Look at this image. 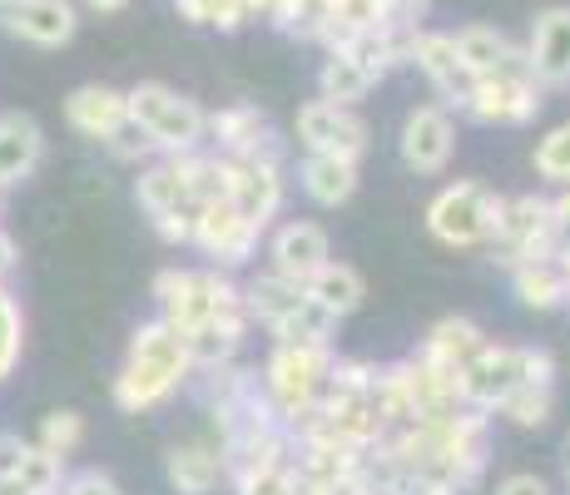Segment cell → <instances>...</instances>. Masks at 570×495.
I'll list each match as a JSON object with an SVG mask.
<instances>
[{"label": "cell", "instance_id": "6da1fadb", "mask_svg": "<svg viewBox=\"0 0 570 495\" xmlns=\"http://www.w3.org/2000/svg\"><path fill=\"white\" fill-rule=\"evenodd\" d=\"M189 382H194V362H189L184 337L174 333L164 317H149V323H139L135 337H129L109 396H115V406L125 416H145V412L169 406Z\"/></svg>", "mask_w": 570, "mask_h": 495}, {"label": "cell", "instance_id": "7a4b0ae2", "mask_svg": "<svg viewBox=\"0 0 570 495\" xmlns=\"http://www.w3.org/2000/svg\"><path fill=\"white\" fill-rule=\"evenodd\" d=\"M149 293L159 303V317L179 337H189L204 323H248L244 283H234L218 268H159Z\"/></svg>", "mask_w": 570, "mask_h": 495}, {"label": "cell", "instance_id": "3957f363", "mask_svg": "<svg viewBox=\"0 0 570 495\" xmlns=\"http://www.w3.org/2000/svg\"><path fill=\"white\" fill-rule=\"evenodd\" d=\"M521 382H556V357L546 347H521V343H481V352L456 372V392L471 412L497 416V406L507 402Z\"/></svg>", "mask_w": 570, "mask_h": 495}, {"label": "cell", "instance_id": "277c9868", "mask_svg": "<svg viewBox=\"0 0 570 495\" xmlns=\"http://www.w3.org/2000/svg\"><path fill=\"white\" fill-rule=\"evenodd\" d=\"M129 99V125L155 145L159 159H179L208 145V115L199 99L179 95L164 80H139L135 90H125Z\"/></svg>", "mask_w": 570, "mask_h": 495}, {"label": "cell", "instance_id": "5b68a950", "mask_svg": "<svg viewBox=\"0 0 570 495\" xmlns=\"http://www.w3.org/2000/svg\"><path fill=\"white\" fill-rule=\"evenodd\" d=\"M333 347H303V343H273L268 362H263L258 382L263 396L273 402L283 426H293L298 416H308L317 406V396L327 387V372H333Z\"/></svg>", "mask_w": 570, "mask_h": 495}, {"label": "cell", "instance_id": "8992f818", "mask_svg": "<svg viewBox=\"0 0 570 495\" xmlns=\"http://www.w3.org/2000/svg\"><path fill=\"white\" fill-rule=\"evenodd\" d=\"M541 109H546V90L535 85L531 65H525V50L517 46V55H511L497 75H481V80L471 85L466 105L456 109V115L471 119V125L521 129V125H531Z\"/></svg>", "mask_w": 570, "mask_h": 495}, {"label": "cell", "instance_id": "52a82bcc", "mask_svg": "<svg viewBox=\"0 0 570 495\" xmlns=\"http://www.w3.org/2000/svg\"><path fill=\"white\" fill-rule=\"evenodd\" d=\"M561 244V228H556L551 214V198L541 194H517V198H501V218L491 228V263L501 268H521V263H546Z\"/></svg>", "mask_w": 570, "mask_h": 495}, {"label": "cell", "instance_id": "ba28073f", "mask_svg": "<svg viewBox=\"0 0 570 495\" xmlns=\"http://www.w3.org/2000/svg\"><path fill=\"white\" fill-rule=\"evenodd\" d=\"M501 218V194L476 179H456L426 204V234L446 248H487Z\"/></svg>", "mask_w": 570, "mask_h": 495}, {"label": "cell", "instance_id": "9c48e42d", "mask_svg": "<svg viewBox=\"0 0 570 495\" xmlns=\"http://www.w3.org/2000/svg\"><path fill=\"white\" fill-rule=\"evenodd\" d=\"M135 198H139V208H145L149 228H155L164 244H169V248H189L199 204H194V194L184 189L179 169H174L169 159H155V164H145V169H139Z\"/></svg>", "mask_w": 570, "mask_h": 495}, {"label": "cell", "instance_id": "30bf717a", "mask_svg": "<svg viewBox=\"0 0 570 495\" xmlns=\"http://www.w3.org/2000/svg\"><path fill=\"white\" fill-rule=\"evenodd\" d=\"M208 145H214V154H224V159H234V164H258V159L283 164L278 129H273L268 115H263L258 105H248V99L208 115Z\"/></svg>", "mask_w": 570, "mask_h": 495}, {"label": "cell", "instance_id": "8fae6325", "mask_svg": "<svg viewBox=\"0 0 570 495\" xmlns=\"http://www.w3.org/2000/svg\"><path fill=\"white\" fill-rule=\"evenodd\" d=\"M258 244H263V234L234 204H204L199 218H194V234H189V248H199L208 258V268H218V273L244 268L258 253Z\"/></svg>", "mask_w": 570, "mask_h": 495}, {"label": "cell", "instance_id": "7c38bea8", "mask_svg": "<svg viewBox=\"0 0 570 495\" xmlns=\"http://www.w3.org/2000/svg\"><path fill=\"white\" fill-rule=\"evenodd\" d=\"M298 145L308 154H337V159H357L372 145V129L357 109L333 105V99H308L298 109Z\"/></svg>", "mask_w": 570, "mask_h": 495}, {"label": "cell", "instance_id": "4fadbf2b", "mask_svg": "<svg viewBox=\"0 0 570 495\" xmlns=\"http://www.w3.org/2000/svg\"><path fill=\"white\" fill-rule=\"evenodd\" d=\"M397 154H402V164H407L412 174H422V179L442 174L446 164H452V154H456V119H452V109L416 105L412 115L402 119Z\"/></svg>", "mask_w": 570, "mask_h": 495}, {"label": "cell", "instance_id": "5bb4252c", "mask_svg": "<svg viewBox=\"0 0 570 495\" xmlns=\"http://www.w3.org/2000/svg\"><path fill=\"white\" fill-rule=\"evenodd\" d=\"M0 30L26 40V46L60 50L75 40L80 16H75L70 0H0Z\"/></svg>", "mask_w": 570, "mask_h": 495}, {"label": "cell", "instance_id": "9a60e30c", "mask_svg": "<svg viewBox=\"0 0 570 495\" xmlns=\"http://www.w3.org/2000/svg\"><path fill=\"white\" fill-rule=\"evenodd\" d=\"M323 263H333V238L313 218H288L268 234V268L288 283H308Z\"/></svg>", "mask_w": 570, "mask_h": 495}, {"label": "cell", "instance_id": "2e32d148", "mask_svg": "<svg viewBox=\"0 0 570 495\" xmlns=\"http://www.w3.org/2000/svg\"><path fill=\"white\" fill-rule=\"evenodd\" d=\"M412 65L426 75V85L436 90V105L442 109H462L466 95H471V70L462 65V55H456V40L446 36V30H416L412 40Z\"/></svg>", "mask_w": 570, "mask_h": 495}, {"label": "cell", "instance_id": "e0dca14e", "mask_svg": "<svg viewBox=\"0 0 570 495\" xmlns=\"http://www.w3.org/2000/svg\"><path fill=\"white\" fill-rule=\"evenodd\" d=\"M525 65L541 90H570V6H546L531 20Z\"/></svg>", "mask_w": 570, "mask_h": 495}, {"label": "cell", "instance_id": "ac0fdd59", "mask_svg": "<svg viewBox=\"0 0 570 495\" xmlns=\"http://www.w3.org/2000/svg\"><path fill=\"white\" fill-rule=\"evenodd\" d=\"M283 194H288V179H283V164H234L228 159V204L258 228L268 234L273 218L283 208Z\"/></svg>", "mask_w": 570, "mask_h": 495}, {"label": "cell", "instance_id": "d6986e66", "mask_svg": "<svg viewBox=\"0 0 570 495\" xmlns=\"http://www.w3.org/2000/svg\"><path fill=\"white\" fill-rule=\"evenodd\" d=\"M65 125L80 139L109 145L119 129L129 125V99L115 85H80V90L65 95Z\"/></svg>", "mask_w": 570, "mask_h": 495}, {"label": "cell", "instance_id": "ffe728a7", "mask_svg": "<svg viewBox=\"0 0 570 495\" xmlns=\"http://www.w3.org/2000/svg\"><path fill=\"white\" fill-rule=\"evenodd\" d=\"M46 159V129L30 115H0V194L26 184Z\"/></svg>", "mask_w": 570, "mask_h": 495}, {"label": "cell", "instance_id": "44dd1931", "mask_svg": "<svg viewBox=\"0 0 570 495\" xmlns=\"http://www.w3.org/2000/svg\"><path fill=\"white\" fill-rule=\"evenodd\" d=\"M164 476L179 495H214L218 481H228L224 451H218V442H179L164 456Z\"/></svg>", "mask_w": 570, "mask_h": 495}, {"label": "cell", "instance_id": "7402d4cb", "mask_svg": "<svg viewBox=\"0 0 570 495\" xmlns=\"http://www.w3.org/2000/svg\"><path fill=\"white\" fill-rule=\"evenodd\" d=\"M407 367V392H412V422H452L462 412V392H456V377L422 357H402Z\"/></svg>", "mask_w": 570, "mask_h": 495}, {"label": "cell", "instance_id": "603a6c76", "mask_svg": "<svg viewBox=\"0 0 570 495\" xmlns=\"http://www.w3.org/2000/svg\"><path fill=\"white\" fill-rule=\"evenodd\" d=\"M363 184L357 159H337V154H303L298 164V189L313 198L317 208H343Z\"/></svg>", "mask_w": 570, "mask_h": 495}, {"label": "cell", "instance_id": "cb8c5ba5", "mask_svg": "<svg viewBox=\"0 0 570 495\" xmlns=\"http://www.w3.org/2000/svg\"><path fill=\"white\" fill-rule=\"evenodd\" d=\"M481 343H487V333H481L476 317L452 313V317H442V323H432V333L422 337L416 357L432 362V367H442V372H452V377H456V372H462L466 362L481 352Z\"/></svg>", "mask_w": 570, "mask_h": 495}, {"label": "cell", "instance_id": "d4e9b609", "mask_svg": "<svg viewBox=\"0 0 570 495\" xmlns=\"http://www.w3.org/2000/svg\"><path fill=\"white\" fill-rule=\"evenodd\" d=\"M303 288H308V297H317V303H323L337 323H343V317H353L357 307L367 303V278L353 268V263H337V258L323 263V268H317Z\"/></svg>", "mask_w": 570, "mask_h": 495}, {"label": "cell", "instance_id": "484cf974", "mask_svg": "<svg viewBox=\"0 0 570 495\" xmlns=\"http://www.w3.org/2000/svg\"><path fill=\"white\" fill-rule=\"evenodd\" d=\"M303 283H288V278H278V273H258V278H248L244 283V307H248V323H258L263 333H268L278 317H288L293 307L303 303Z\"/></svg>", "mask_w": 570, "mask_h": 495}, {"label": "cell", "instance_id": "4316f807", "mask_svg": "<svg viewBox=\"0 0 570 495\" xmlns=\"http://www.w3.org/2000/svg\"><path fill=\"white\" fill-rule=\"evenodd\" d=\"M244 337H248V323H204V327H194V333L184 337L189 362H194V377H199V372H218V367H228V362H238Z\"/></svg>", "mask_w": 570, "mask_h": 495}, {"label": "cell", "instance_id": "83f0119b", "mask_svg": "<svg viewBox=\"0 0 570 495\" xmlns=\"http://www.w3.org/2000/svg\"><path fill=\"white\" fill-rule=\"evenodd\" d=\"M452 40H456V55H462V65L471 70V80H481V75H497L501 65L517 55V40H511L507 30H497V26H462Z\"/></svg>", "mask_w": 570, "mask_h": 495}, {"label": "cell", "instance_id": "f1b7e54d", "mask_svg": "<svg viewBox=\"0 0 570 495\" xmlns=\"http://www.w3.org/2000/svg\"><path fill=\"white\" fill-rule=\"evenodd\" d=\"M268 337L273 343H303V347H333V337H337V317L327 313L317 297L303 293V303L293 307L288 317H278V323L268 327Z\"/></svg>", "mask_w": 570, "mask_h": 495}, {"label": "cell", "instance_id": "f546056e", "mask_svg": "<svg viewBox=\"0 0 570 495\" xmlns=\"http://www.w3.org/2000/svg\"><path fill=\"white\" fill-rule=\"evenodd\" d=\"M511 293H517V303L531 307V313H556V307H566V278L556 273L551 258L511 268Z\"/></svg>", "mask_w": 570, "mask_h": 495}, {"label": "cell", "instance_id": "4dcf8cb0", "mask_svg": "<svg viewBox=\"0 0 570 495\" xmlns=\"http://www.w3.org/2000/svg\"><path fill=\"white\" fill-rule=\"evenodd\" d=\"M377 90V85L367 80L363 70H357L353 60H347L343 50H327V60H323V70H317V99H333V105H347V109H357L363 99Z\"/></svg>", "mask_w": 570, "mask_h": 495}, {"label": "cell", "instance_id": "1f68e13d", "mask_svg": "<svg viewBox=\"0 0 570 495\" xmlns=\"http://www.w3.org/2000/svg\"><path fill=\"white\" fill-rule=\"evenodd\" d=\"M551 412H556V382H521V387L497 406L501 422L521 426V432H541V426L551 422Z\"/></svg>", "mask_w": 570, "mask_h": 495}, {"label": "cell", "instance_id": "d6a6232c", "mask_svg": "<svg viewBox=\"0 0 570 495\" xmlns=\"http://www.w3.org/2000/svg\"><path fill=\"white\" fill-rule=\"evenodd\" d=\"M268 20L293 40H323V26H327V0H273L268 6Z\"/></svg>", "mask_w": 570, "mask_h": 495}, {"label": "cell", "instance_id": "836d02e7", "mask_svg": "<svg viewBox=\"0 0 570 495\" xmlns=\"http://www.w3.org/2000/svg\"><path fill=\"white\" fill-rule=\"evenodd\" d=\"M20 357H26V313H20V297L0 283V387L16 377Z\"/></svg>", "mask_w": 570, "mask_h": 495}, {"label": "cell", "instance_id": "e575fe53", "mask_svg": "<svg viewBox=\"0 0 570 495\" xmlns=\"http://www.w3.org/2000/svg\"><path fill=\"white\" fill-rule=\"evenodd\" d=\"M531 164H535V179L556 184V189H570V119L566 125H556L551 135L535 139Z\"/></svg>", "mask_w": 570, "mask_h": 495}, {"label": "cell", "instance_id": "d590c367", "mask_svg": "<svg viewBox=\"0 0 570 495\" xmlns=\"http://www.w3.org/2000/svg\"><path fill=\"white\" fill-rule=\"evenodd\" d=\"M80 442H85V416L70 412V406H65V412H50L36 432V446L50 451V456H60V461H70L75 451H80Z\"/></svg>", "mask_w": 570, "mask_h": 495}, {"label": "cell", "instance_id": "8d00e7d4", "mask_svg": "<svg viewBox=\"0 0 570 495\" xmlns=\"http://www.w3.org/2000/svg\"><path fill=\"white\" fill-rule=\"evenodd\" d=\"M189 26H208V30H238L248 26V6L244 0H174Z\"/></svg>", "mask_w": 570, "mask_h": 495}, {"label": "cell", "instance_id": "74e56055", "mask_svg": "<svg viewBox=\"0 0 570 495\" xmlns=\"http://www.w3.org/2000/svg\"><path fill=\"white\" fill-rule=\"evenodd\" d=\"M228 481H234L238 495H298V471H293V461L238 471V476H228Z\"/></svg>", "mask_w": 570, "mask_h": 495}, {"label": "cell", "instance_id": "f35d334b", "mask_svg": "<svg viewBox=\"0 0 570 495\" xmlns=\"http://www.w3.org/2000/svg\"><path fill=\"white\" fill-rule=\"evenodd\" d=\"M16 481H20V486H26L30 495H60V486H65V461L30 442L26 461H20V471H16Z\"/></svg>", "mask_w": 570, "mask_h": 495}, {"label": "cell", "instance_id": "ab89813d", "mask_svg": "<svg viewBox=\"0 0 570 495\" xmlns=\"http://www.w3.org/2000/svg\"><path fill=\"white\" fill-rule=\"evenodd\" d=\"M109 154H115V159L119 164H135V169H145V164H155L159 159V154H155V145H149V139L145 135H139V129L135 125H125V129H119V135L115 139H109V145H105Z\"/></svg>", "mask_w": 570, "mask_h": 495}, {"label": "cell", "instance_id": "60d3db41", "mask_svg": "<svg viewBox=\"0 0 570 495\" xmlns=\"http://www.w3.org/2000/svg\"><path fill=\"white\" fill-rule=\"evenodd\" d=\"M65 495H125L119 491L115 476H105V471H75V476H65Z\"/></svg>", "mask_w": 570, "mask_h": 495}, {"label": "cell", "instance_id": "b9f144b4", "mask_svg": "<svg viewBox=\"0 0 570 495\" xmlns=\"http://www.w3.org/2000/svg\"><path fill=\"white\" fill-rule=\"evenodd\" d=\"M491 495H556V491H551V481L535 476V471H511V476L497 481Z\"/></svg>", "mask_w": 570, "mask_h": 495}, {"label": "cell", "instance_id": "7bdbcfd3", "mask_svg": "<svg viewBox=\"0 0 570 495\" xmlns=\"http://www.w3.org/2000/svg\"><path fill=\"white\" fill-rule=\"evenodd\" d=\"M327 495H377V486H372V471H367V461H357L353 471H343V476L327 486Z\"/></svg>", "mask_w": 570, "mask_h": 495}, {"label": "cell", "instance_id": "ee69618b", "mask_svg": "<svg viewBox=\"0 0 570 495\" xmlns=\"http://www.w3.org/2000/svg\"><path fill=\"white\" fill-rule=\"evenodd\" d=\"M26 451H30L26 436L0 432V481H16V471H20V461H26Z\"/></svg>", "mask_w": 570, "mask_h": 495}, {"label": "cell", "instance_id": "f6af8a7d", "mask_svg": "<svg viewBox=\"0 0 570 495\" xmlns=\"http://www.w3.org/2000/svg\"><path fill=\"white\" fill-rule=\"evenodd\" d=\"M16 263H20V248H16V238L0 228V283H10V273H16Z\"/></svg>", "mask_w": 570, "mask_h": 495}, {"label": "cell", "instance_id": "bcb514c9", "mask_svg": "<svg viewBox=\"0 0 570 495\" xmlns=\"http://www.w3.org/2000/svg\"><path fill=\"white\" fill-rule=\"evenodd\" d=\"M551 214H556V228H561V238H570V189H561L551 198Z\"/></svg>", "mask_w": 570, "mask_h": 495}, {"label": "cell", "instance_id": "7dc6e473", "mask_svg": "<svg viewBox=\"0 0 570 495\" xmlns=\"http://www.w3.org/2000/svg\"><path fill=\"white\" fill-rule=\"evenodd\" d=\"M85 6H90L95 16H119V10H125L129 0H85Z\"/></svg>", "mask_w": 570, "mask_h": 495}, {"label": "cell", "instance_id": "c3c4849f", "mask_svg": "<svg viewBox=\"0 0 570 495\" xmlns=\"http://www.w3.org/2000/svg\"><path fill=\"white\" fill-rule=\"evenodd\" d=\"M0 495H30V491L20 486V481H0Z\"/></svg>", "mask_w": 570, "mask_h": 495}, {"label": "cell", "instance_id": "681fc988", "mask_svg": "<svg viewBox=\"0 0 570 495\" xmlns=\"http://www.w3.org/2000/svg\"><path fill=\"white\" fill-rule=\"evenodd\" d=\"M298 495H327V486H308V481H298Z\"/></svg>", "mask_w": 570, "mask_h": 495}, {"label": "cell", "instance_id": "f907efd6", "mask_svg": "<svg viewBox=\"0 0 570 495\" xmlns=\"http://www.w3.org/2000/svg\"><path fill=\"white\" fill-rule=\"evenodd\" d=\"M566 495H570V461H566Z\"/></svg>", "mask_w": 570, "mask_h": 495}, {"label": "cell", "instance_id": "816d5d0a", "mask_svg": "<svg viewBox=\"0 0 570 495\" xmlns=\"http://www.w3.org/2000/svg\"><path fill=\"white\" fill-rule=\"evenodd\" d=\"M0 214H6V194H0Z\"/></svg>", "mask_w": 570, "mask_h": 495}, {"label": "cell", "instance_id": "f5cc1de1", "mask_svg": "<svg viewBox=\"0 0 570 495\" xmlns=\"http://www.w3.org/2000/svg\"><path fill=\"white\" fill-rule=\"evenodd\" d=\"M60 495H65V491H60Z\"/></svg>", "mask_w": 570, "mask_h": 495}]
</instances>
